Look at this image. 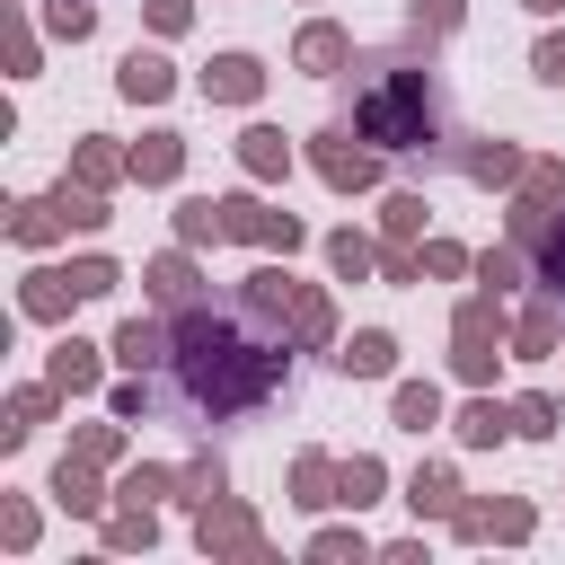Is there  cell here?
<instances>
[{
    "label": "cell",
    "mask_w": 565,
    "mask_h": 565,
    "mask_svg": "<svg viewBox=\"0 0 565 565\" xmlns=\"http://www.w3.org/2000/svg\"><path fill=\"white\" fill-rule=\"evenodd\" d=\"M353 132L371 150H433L441 141V88H433V71L406 62V53L371 62L353 79Z\"/></svg>",
    "instance_id": "7a4b0ae2"
},
{
    "label": "cell",
    "mask_w": 565,
    "mask_h": 565,
    "mask_svg": "<svg viewBox=\"0 0 565 565\" xmlns=\"http://www.w3.org/2000/svg\"><path fill=\"white\" fill-rule=\"evenodd\" d=\"M221 212H230V238H265V247H300V221H291V212H265V203H247V194H230Z\"/></svg>",
    "instance_id": "8992f818"
},
{
    "label": "cell",
    "mask_w": 565,
    "mask_h": 565,
    "mask_svg": "<svg viewBox=\"0 0 565 565\" xmlns=\"http://www.w3.org/2000/svg\"><path fill=\"white\" fill-rule=\"evenodd\" d=\"M512 265H521V256H512V247H494V256H477V274H486V282H494V291H503V282H512Z\"/></svg>",
    "instance_id": "4dcf8cb0"
},
{
    "label": "cell",
    "mask_w": 565,
    "mask_h": 565,
    "mask_svg": "<svg viewBox=\"0 0 565 565\" xmlns=\"http://www.w3.org/2000/svg\"><path fill=\"white\" fill-rule=\"evenodd\" d=\"M53 212H62V203H26V212H18V238H44V230H53Z\"/></svg>",
    "instance_id": "f546056e"
},
{
    "label": "cell",
    "mask_w": 565,
    "mask_h": 565,
    "mask_svg": "<svg viewBox=\"0 0 565 565\" xmlns=\"http://www.w3.org/2000/svg\"><path fill=\"white\" fill-rule=\"evenodd\" d=\"M415 230H424V203L397 194V203H388V238H415Z\"/></svg>",
    "instance_id": "4316f807"
},
{
    "label": "cell",
    "mask_w": 565,
    "mask_h": 565,
    "mask_svg": "<svg viewBox=\"0 0 565 565\" xmlns=\"http://www.w3.org/2000/svg\"><path fill=\"white\" fill-rule=\"evenodd\" d=\"M238 150H247V168H256V177H274V168H282V159H291V141H282V132H274V124H256V132H247V141H238Z\"/></svg>",
    "instance_id": "9a60e30c"
},
{
    "label": "cell",
    "mask_w": 565,
    "mask_h": 565,
    "mask_svg": "<svg viewBox=\"0 0 565 565\" xmlns=\"http://www.w3.org/2000/svg\"><path fill=\"white\" fill-rule=\"evenodd\" d=\"M150 291H159V300H185V291H194V265H185V256H159V265H150Z\"/></svg>",
    "instance_id": "ffe728a7"
},
{
    "label": "cell",
    "mask_w": 565,
    "mask_h": 565,
    "mask_svg": "<svg viewBox=\"0 0 565 565\" xmlns=\"http://www.w3.org/2000/svg\"><path fill=\"white\" fill-rule=\"evenodd\" d=\"M327 265H335L344 282H362V274H371V238H362V230H335V238H327Z\"/></svg>",
    "instance_id": "5bb4252c"
},
{
    "label": "cell",
    "mask_w": 565,
    "mask_h": 565,
    "mask_svg": "<svg viewBox=\"0 0 565 565\" xmlns=\"http://www.w3.org/2000/svg\"><path fill=\"white\" fill-rule=\"evenodd\" d=\"M450 494H459V486H450V468H415V486H406V503H415V512H450Z\"/></svg>",
    "instance_id": "2e32d148"
},
{
    "label": "cell",
    "mask_w": 565,
    "mask_h": 565,
    "mask_svg": "<svg viewBox=\"0 0 565 565\" xmlns=\"http://www.w3.org/2000/svg\"><path fill=\"white\" fill-rule=\"evenodd\" d=\"M530 9H565V0H530Z\"/></svg>",
    "instance_id": "836d02e7"
},
{
    "label": "cell",
    "mask_w": 565,
    "mask_h": 565,
    "mask_svg": "<svg viewBox=\"0 0 565 565\" xmlns=\"http://www.w3.org/2000/svg\"><path fill=\"white\" fill-rule=\"evenodd\" d=\"M344 53H353V44H344L335 26H309V35H300V62H309V71H335Z\"/></svg>",
    "instance_id": "e0dca14e"
},
{
    "label": "cell",
    "mask_w": 565,
    "mask_h": 565,
    "mask_svg": "<svg viewBox=\"0 0 565 565\" xmlns=\"http://www.w3.org/2000/svg\"><path fill=\"white\" fill-rule=\"evenodd\" d=\"M300 503H335L327 494V459H300Z\"/></svg>",
    "instance_id": "f1b7e54d"
},
{
    "label": "cell",
    "mask_w": 565,
    "mask_h": 565,
    "mask_svg": "<svg viewBox=\"0 0 565 565\" xmlns=\"http://www.w3.org/2000/svg\"><path fill=\"white\" fill-rule=\"evenodd\" d=\"M362 132H318V177L327 185H371L380 177V150H353Z\"/></svg>",
    "instance_id": "277c9868"
},
{
    "label": "cell",
    "mask_w": 565,
    "mask_h": 565,
    "mask_svg": "<svg viewBox=\"0 0 565 565\" xmlns=\"http://www.w3.org/2000/svg\"><path fill=\"white\" fill-rule=\"evenodd\" d=\"M335 486H344V503L362 512V503L380 494V459H344V477H335Z\"/></svg>",
    "instance_id": "44dd1931"
},
{
    "label": "cell",
    "mask_w": 565,
    "mask_h": 565,
    "mask_svg": "<svg viewBox=\"0 0 565 565\" xmlns=\"http://www.w3.org/2000/svg\"><path fill=\"white\" fill-rule=\"evenodd\" d=\"M459 168H468L477 185H503V177H521V150H503V141H486V150H459Z\"/></svg>",
    "instance_id": "8fae6325"
},
{
    "label": "cell",
    "mask_w": 565,
    "mask_h": 565,
    "mask_svg": "<svg viewBox=\"0 0 565 565\" xmlns=\"http://www.w3.org/2000/svg\"><path fill=\"white\" fill-rule=\"evenodd\" d=\"M512 424H521V433H547V424H556V406H547V397H521V406H512Z\"/></svg>",
    "instance_id": "83f0119b"
},
{
    "label": "cell",
    "mask_w": 565,
    "mask_h": 565,
    "mask_svg": "<svg viewBox=\"0 0 565 565\" xmlns=\"http://www.w3.org/2000/svg\"><path fill=\"white\" fill-rule=\"evenodd\" d=\"M88 380H97V353L88 344H62L53 353V388H88Z\"/></svg>",
    "instance_id": "ac0fdd59"
},
{
    "label": "cell",
    "mask_w": 565,
    "mask_h": 565,
    "mask_svg": "<svg viewBox=\"0 0 565 565\" xmlns=\"http://www.w3.org/2000/svg\"><path fill=\"white\" fill-rule=\"evenodd\" d=\"M71 282H79V300H97V291H115V265L88 256V265H71Z\"/></svg>",
    "instance_id": "484cf974"
},
{
    "label": "cell",
    "mask_w": 565,
    "mask_h": 565,
    "mask_svg": "<svg viewBox=\"0 0 565 565\" xmlns=\"http://www.w3.org/2000/svg\"><path fill=\"white\" fill-rule=\"evenodd\" d=\"M291 327H300V344H318L327 335V300L318 291H291Z\"/></svg>",
    "instance_id": "7402d4cb"
},
{
    "label": "cell",
    "mask_w": 565,
    "mask_h": 565,
    "mask_svg": "<svg viewBox=\"0 0 565 565\" xmlns=\"http://www.w3.org/2000/svg\"><path fill=\"white\" fill-rule=\"evenodd\" d=\"M512 238L539 256V282H547V300L565 309V212H521V221H512Z\"/></svg>",
    "instance_id": "3957f363"
},
{
    "label": "cell",
    "mask_w": 565,
    "mask_h": 565,
    "mask_svg": "<svg viewBox=\"0 0 565 565\" xmlns=\"http://www.w3.org/2000/svg\"><path fill=\"white\" fill-rule=\"evenodd\" d=\"M539 79H556V88H565V35H547V44H539Z\"/></svg>",
    "instance_id": "d6a6232c"
},
{
    "label": "cell",
    "mask_w": 565,
    "mask_h": 565,
    "mask_svg": "<svg viewBox=\"0 0 565 565\" xmlns=\"http://www.w3.org/2000/svg\"><path fill=\"white\" fill-rule=\"evenodd\" d=\"M335 362H344V371H353V380H380V371H388V362H397V344H388V335H380V327H362V335H353V344H344V353H335Z\"/></svg>",
    "instance_id": "ba28073f"
},
{
    "label": "cell",
    "mask_w": 565,
    "mask_h": 565,
    "mask_svg": "<svg viewBox=\"0 0 565 565\" xmlns=\"http://www.w3.org/2000/svg\"><path fill=\"white\" fill-rule=\"evenodd\" d=\"M247 539H256V530H247V512H221V521L203 512V547H247Z\"/></svg>",
    "instance_id": "603a6c76"
},
{
    "label": "cell",
    "mask_w": 565,
    "mask_h": 565,
    "mask_svg": "<svg viewBox=\"0 0 565 565\" xmlns=\"http://www.w3.org/2000/svg\"><path fill=\"white\" fill-rule=\"evenodd\" d=\"M53 494H62V503H71V512H97V486H88V477H79V468H71V459H62V477H53Z\"/></svg>",
    "instance_id": "d4e9b609"
},
{
    "label": "cell",
    "mask_w": 565,
    "mask_h": 565,
    "mask_svg": "<svg viewBox=\"0 0 565 565\" xmlns=\"http://www.w3.org/2000/svg\"><path fill=\"white\" fill-rule=\"evenodd\" d=\"M203 88H212V97H230V106H247V97H256V88H265V71H256V62H247V53H221V62H212V71H203Z\"/></svg>",
    "instance_id": "52a82bcc"
},
{
    "label": "cell",
    "mask_w": 565,
    "mask_h": 565,
    "mask_svg": "<svg viewBox=\"0 0 565 565\" xmlns=\"http://www.w3.org/2000/svg\"><path fill=\"white\" fill-rule=\"evenodd\" d=\"M547 344H556V309H530V318H521V353H530V362H539V353H547Z\"/></svg>",
    "instance_id": "cb8c5ba5"
},
{
    "label": "cell",
    "mask_w": 565,
    "mask_h": 565,
    "mask_svg": "<svg viewBox=\"0 0 565 565\" xmlns=\"http://www.w3.org/2000/svg\"><path fill=\"white\" fill-rule=\"evenodd\" d=\"M168 362H177V388L194 415H256L282 380H291V344L274 335V309L247 291L230 309H185L177 335H168Z\"/></svg>",
    "instance_id": "6da1fadb"
},
{
    "label": "cell",
    "mask_w": 565,
    "mask_h": 565,
    "mask_svg": "<svg viewBox=\"0 0 565 565\" xmlns=\"http://www.w3.org/2000/svg\"><path fill=\"white\" fill-rule=\"evenodd\" d=\"M503 433H512V406H494V397H477V406L459 415V441H477V450H486V441H503Z\"/></svg>",
    "instance_id": "4fadbf2b"
},
{
    "label": "cell",
    "mask_w": 565,
    "mask_h": 565,
    "mask_svg": "<svg viewBox=\"0 0 565 565\" xmlns=\"http://www.w3.org/2000/svg\"><path fill=\"white\" fill-rule=\"evenodd\" d=\"M115 353H124V362H132V371H150V362H168V335H159V327H150V318H132V327H124V335H115Z\"/></svg>",
    "instance_id": "7c38bea8"
},
{
    "label": "cell",
    "mask_w": 565,
    "mask_h": 565,
    "mask_svg": "<svg viewBox=\"0 0 565 565\" xmlns=\"http://www.w3.org/2000/svg\"><path fill=\"white\" fill-rule=\"evenodd\" d=\"M494 335H503L494 300H468V309H459V371H468V380H486V371H494Z\"/></svg>",
    "instance_id": "5b68a950"
},
{
    "label": "cell",
    "mask_w": 565,
    "mask_h": 565,
    "mask_svg": "<svg viewBox=\"0 0 565 565\" xmlns=\"http://www.w3.org/2000/svg\"><path fill=\"white\" fill-rule=\"evenodd\" d=\"M168 88H177V71L159 53H124V97H168Z\"/></svg>",
    "instance_id": "9c48e42d"
},
{
    "label": "cell",
    "mask_w": 565,
    "mask_h": 565,
    "mask_svg": "<svg viewBox=\"0 0 565 565\" xmlns=\"http://www.w3.org/2000/svg\"><path fill=\"white\" fill-rule=\"evenodd\" d=\"M433 415H441V397H433L424 380H406V388H397V424H406V433H424Z\"/></svg>",
    "instance_id": "d6986e66"
},
{
    "label": "cell",
    "mask_w": 565,
    "mask_h": 565,
    "mask_svg": "<svg viewBox=\"0 0 565 565\" xmlns=\"http://www.w3.org/2000/svg\"><path fill=\"white\" fill-rule=\"evenodd\" d=\"M177 159H185V150H177V132H150V141L132 150V177H150V185H168V177H177Z\"/></svg>",
    "instance_id": "30bf717a"
},
{
    "label": "cell",
    "mask_w": 565,
    "mask_h": 565,
    "mask_svg": "<svg viewBox=\"0 0 565 565\" xmlns=\"http://www.w3.org/2000/svg\"><path fill=\"white\" fill-rule=\"evenodd\" d=\"M415 26H459V0H415Z\"/></svg>",
    "instance_id": "1f68e13d"
}]
</instances>
